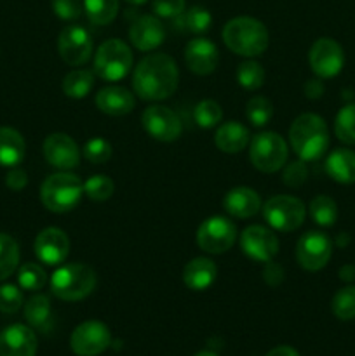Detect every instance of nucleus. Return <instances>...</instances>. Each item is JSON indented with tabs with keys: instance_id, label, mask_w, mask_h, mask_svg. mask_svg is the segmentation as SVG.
<instances>
[{
	"instance_id": "nucleus-1",
	"label": "nucleus",
	"mask_w": 355,
	"mask_h": 356,
	"mask_svg": "<svg viewBox=\"0 0 355 356\" xmlns=\"http://www.w3.org/2000/svg\"><path fill=\"white\" fill-rule=\"evenodd\" d=\"M180 82V72L174 59L167 54H150L138 63L132 87L145 101H160L173 96Z\"/></svg>"
},
{
	"instance_id": "nucleus-2",
	"label": "nucleus",
	"mask_w": 355,
	"mask_h": 356,
	"mask_svg": "<svg viewBox=\"0 0 355 356\" xmlns=\"http://www.w3.org/2000/svg\"><path fill=\"white\" fill-rule=\"evenodd\" d=\"M289 141L303 162L319 160L329 146V131L326 122L315 113L299 115L289 129Z\"/></svg>"
},
{
	"instance_id": "nucleus-3",
	"label": "nucleus",
	"mask_w": 355,
	"mask_h": 356,
	"mask_svg": "<svg viewBox=\"0 0 355 356\" xmlns=\"http://www.w3.org/2000/svg\"><path fill=\"white\" fill-rule=\"evenodd\" d=\"M223 42L235 54L256 58L267 51L268 30L261 21L254 17H233L223 28Z\"/></svg>"
},
{
	"instance_id": "nucleus-4",
	"label": "nucleus",
	"mask_w": 355,
	"mask_h": 356,
	"mask_svg": "<svg viewBox=\"0 0 355 356\" xmlns=\"http://www.w3.org/2000/svg\"><path fill=\"white\" fill-rule=\"evenodd\" d=\"M84 195V183L68 170L52 174L42 183L40 200L47 211L65 214L80 204Z\"/></svg>"
},
{
	"instance_id": "nucleus-5",
	"label": "nucleus",
	"mask_w": 355,
	"mask_h": 356,
	"mask_svg": "<svg viewBox=\"0 0 355 356\" xmlns=\"http://www.w3.org/2000/svg\"><path fill=\"white\" fill-rule=\"evenodd\" d=\"M96 287V273L90 266L80 263L66 264L52 273L51 291L61 301L75 302L86 299Z\"/></svg>"
},
{
	"instance_id": "nucleus-6",
	"label": "nucleus",
	"mask_w": 355,
	"mask_h": 356,
	"mask_svg": "<svg viewBox=\"0 0 355 356\" xmlns=\"http://www.w3.org/2000/svg\"><path fill=\"white\" fill-rule=\"evenodd\" d=\"M132 66V52L125 42L111 38L97 47L94 56V73L101 80L117 82L122 80Z\"/></svg>"
},
{
	"instance_id": "nucleus-7",
	"label": "nucleus",
	"mask_w": 355,
	"mask_h": 356,
	"mask_svg": "<svg viewBox=\"0 0 355 356\" xmlns=\"http://www.w3.org/2000/svg\"><path fill=\"white\" fill-rule=\"evenodd\" d=\"M249 156L260 172L271 174L284 167L287 160V143L277 132H260L251 141Z\"/></svg>"
},
{
	"instance_id": "nucleus-8",
	"label": "nucleus",
	"mask_w": 355,
	"mask_h": 356,
	"mask_svg": "<svg viewBox=\"0 0 355 356\" xmlns=\"http://www.w3.org/2000/svg\"><path fill=\"white\" fill-rule=\"evenodd\" d=\"M263 218L277 232H294L305 221V204L291 195H275L263 205Z\"/></svg>"
},
{
	"instance_id": "nucleus-9",
	"label": "nucleus",
	"mask_w": 355,
	"mask_h": 356,
	"mask_svg": "<svg viewBox=\"0 0 355 356\" xmlns=\"http://www.w3.org/2000/svg\"><path fill=\"white\" fill-rule=\"evenodd\" d=\"M237 238V228L228 218L212 216L197 229V243L204 252L223 254L232 249Z\"/></svg>"
},
{
	"instance_id": "nucleus-10",
	"label": "nucleus",
	"mask_w": 355,
	"mask_h": 356,
	"mask_svg": "<svg viewBox=\"0 0 355 356\" xmlns=\"http://www.w3.org/2000/svg\"><path fill=\"white\" fill-rule=\"evenodd\" d=\"M58 51L63 61L70 66H82L93 56V38L80 24L63 28L58 38Z\"/></svg>"
},
{
	"instance_id": "nucleus-11",
	"label": "nucleus",
	"mask_w": 355,
	"mask_h": 356,
	"mask_svg": "<svg viewBox=\"0 0 355 356\" xmlns=\"http://www.w3.org/2000/svg\"><path fill=\"white\" fill-rule=\"evenodd\" d=\"M111 343L110 329L103 322L89 320L73 330L70 337V346L79 356H97L103 353Z\"/></svg>"
},
{
	"instance_id": "nucleus-12",
	"label": "nucleus",
	"mask_w": 355,
	"mask_h": 356,
	"mask_svg": "<svg viewBox=\"0 0 355 356\" xmlns=\"http://www.w3.org/2000/svg\"><path fill=\"white\" fill-rule=\"evenodd\" d=\"M333 254V243L326 233L308 232L298 240L296 259L306 271H319L329 263Z\"/></svg>"
},
{
	"instance_id": "nucleus-13",
	"label": "nucleus",
	"mask_w": 355,
	"mask_h": 356,
	"mask_svg": "<svg viewBox=\"0 0 355 356\" xmlns=\"http://www.w3.org/2000/svg\"><path fill=\"white\" fill-rule=\"evenodd\" d=\"M308 61L319 79H333L343 70V49L333 38H319L310 49Z\"/></svg>"
},
{
	"instance_id": "nucleus-14",
	"label": "nucleus",
	"mask_w": 355,
	"mask_h": 356,
	"mask_svg": "<svg viewBox=\"0 0 355 356\" xmlns=\"http://www.w3.org/2000/svg\"><path fill=\"white\" fill-rule=\"evenodd\" d=\"M141 124L153 139L162 143L176 141L181 136V122L173 110L160 104L146 108L141 115Z\"/></svg>"
},
{
	"instance_id": "nucleus-15",
	"label": "nucleus",
	"mask_w": 355,
	"mask_h": 356,
	"mask_svg": "<svg viewBox=\"0 0 355 356\" xmlns=\"http://www.w3.org/2000/svg\"><path fill=\"white\" fill-rule=\"evenodd\" d=\"M240 247L247 257L258 263H270L278 252V240L274 232L265 226H247L240 235Z\"/></svg>"
},
{
	"instance_id": "nucleus-16",
	"label": "nucleus",
	"mask_w": 355,
	"mask_h": 356,
	"mask_svg": "<svg viewBox=\"0 0 355 356\" xmlns=\"http://www.w3.org/2000/svg\"><path fill=\"white\" fill-rule=\"evenodd\" d=\"M42 149H44V156L49 165L56 169L72 170L79 165L80 149L68 134L56 132V134L47 136Z\"/></svg>"
},
{
	"instance_id": "nucleus-17",
	"label": "nucleus",
	"mask_w": 355,
	"mask_h": 356,
	"mask_svg": "<svg viewBox=\"0 0 355 356\" xmlns=\"http://www.w3.org/2000/svg\"><path fill=\"white\" fill-rule=\"evenodd\" d=\"M35 256L49 266L61 264L70 254V238L63 229L45 228L35 238Z\"/></svg>"
},
{
	"instance_id": "nucleus-18",
	"label": "nucleus",
	"mask_w": 355,
	"mask_h": 356,
	"mask_svg": "<svg viewBox=\"0 0 355 356\" xmlns=\"http://www.w3.org/2000/svg\"><path fill=\"white\" fill-rule=\"evenodd\" d=\"M37 336L26 325H10L0 332V356H35Z\"/></svg>"
},
{
	"instance_id": "nucleus-19",
	"label": "nucleus",
	"mask_w": 355,
	"mask_h": 356,
	"mask_svg": "<svg viewBox=\"0 0 355 356\" xmlns=\"http://www.w3.org/2000/svg\"><path fill=\"white\" fill-rule=\"evenodd\" d=\"M129 38L136 49L148 52L162 44L164 38H166V30H164V24L160 23L159 17L146 14V16H139L131 24Z\"/></svg>"
},
{
	"instance_id": "nucleus-20",
	"label": "nucleus",
	"mask_w": 355,
	"mask_h": 356,
	"mask_svg": "<svg viewBox=\"0 0 355 356\" xmlns=\"http://www.w3.org/2000/svg\"><path fill=\"white\" fill-rule=\"evenodd\" d=\"M184 59H187L188 68L194 73H197V75H209L218 66V49L207 38H194V40H190L187 44Z\"/></svg>"
},
{
	"instance_id": "nucleus-21",
	"label": "nucleus",
	"mask_w": 355,
	"mask_h": 356,
	"mask_svg": "<svg viewBox=\"0 0 355 356\" xmlns=\"http://www.w3.org/2000/svg\"><path fill=\"white\" fill-rule=\"evenodd\" d=\"M223 207L228 212L232 218L247 219L253 218L260 212L261 209V198L253 188L239 186L233 188L226 193L225 200H223Z\"/></svg>"
},
{
	"instance_id": "nucleus-22",
	"label": "nucleus",
	"mask_w": 355,
	"mask_h": 356,
	"mask_svg": "<svg viewBox=\"0 0 355 356\" xmlns=\"http://www.w3.org/2000/svg\"><path fill=\"white\" fill-rule=\"evenodd\" d=\"M134 94L124 87H104L96 94V106L110 117H122L134 110Z\"/></svg>"
},
{
	"instance_id": "nucleus-23",
	"label": "nucleus",
	"mask_w": 355,
	"mask_h": 356,
	"mask_svg": "<svg viewBox=\"0 0 355 356\" xmlns=\"http://www.w3.org/2000/svg\"><path fill=\"white\" fill-rule=\"evenodd\" d=\"M218 277V268L207 257H195L184 266L183 282L190 291H207Z\"/></svg>"
},
{
	"instance_id": "nucleus-24",
	"label": "nucleus",
	"mask_w": 355,
	"mask_h": 356,
	"mask_svg": "<svg viewBox=\"0 0 355 356\" xmlns=\"http://www.w3.org/2000/svg\"><path fill=\"white\" fill-rule=\"evenodd\" d=\"M326 172L336 183L354 184L355 183V152L347 148H338L327 156Z\"/></svg>"
},
{
	"instance_id": "nucleus-25",
	"label": "nucleus",
	"mask_w": 355,
	"mask_h": 356,
	"mask_svg": "<svg viewBox=\"0 0 355 356\" xmlns=\"http://www.w3.org/2000/svg\"><path fill=\"white\" fill-rule=\"evenodd\" d=\"M214 143L221 152L239 153L249 143V131L240 122H225L216 131Z\"/></svg>"
},
{
	"instance_id": "nucleus-26",
	"label": "nucleus",
	"mask_w": 355,
	"mask_h": 356,
	"mask_svg": "<svg viewBox=\"0 0 355 356\" xmlns=\"http://www.w3.org/2000/svg\"><path fill=\"white\" fill-rule=\"evenodd\" d=\"M26 145L23 136L10 127H0V165L17 167L24 159Z\"/></svg>"
},
{
	"instance_id": "nucleus-27",
	"label": "nucleus",
	"mask_w": 355,
	"mask_h": 356,
	"mask_svg": "<svg viewBox=\"0 0 355 356\" xmlns=\"http://www.w3.org/2000/svg\"><path fill=\"white\" fill-rule=\"evenodd\" d=\"M212 24V16L207 9L204 7H191V9L184 10L183 14L174 19V26L176 30L183 31V33H195L200 35L207 31Z\"/></svg>"
},
{
	"instance_id": "nucleus-28",
	"label": "nucleus",
	"mask_w": 355,
	"mask_h": 356,
	"mask_svg": "<svg viewBox=\"0 0 355 356\" xmlns=\"http://www.w3.org/2000/svg\"><path fill=\"white\" fill-rule=\"evenodd\" d=\"M94 87V73L89 70H73L63 79V92L72 99H84Z\"/></svg>"
},
{
	"instance_id": "nucleus-29",
	"label": "nucleus",
	"mask_w": 355,
	"mask_h": 356,
	"mask_svg": "<svg viewBox=\"0 0 355 356\" xmlns=\"http://www.w3.org/2000/svg\"><path fill=\"white\" fill-rule=\"evenodd\" d=\"M24 318L35 329H47L51 322V301L47 296L37 294L28 299L24 305Z\"/></svg>"
},
{
	"instance_id": "nucleus-30",
	"label": "nucleus",
	"mask_w": 355,
	"mask_h": 356,
	"mask_svg": "<svg viewBox=\"0 0 355 356\" xmlns=\"http://www.w3.org/2000/svg\"><path fill=\"white\" fill-rule=\"evenodd\" d=\"M84 13L97 26L110 24L118 14V0H84Z\"/></svg>"
},
{
	"instance_id": "nucleus-31",
	"label": "nucleus",
	"mask_w": 355,
	"mask_h": 356,
	"mask_svg": "<svg viewBox=\"0 0 355 356\" xmlns=\"http://www.w3.org/2000/svg\"><path fill=\"white\" fill-rule=\"evenodd\" d=\"M19 263V247L16 240L0 233V282L9 278Z\"/></svg>"
},
{
	"instance_id": "nucleus-32",
	"label": "nucleus",
	"mask_w": 355,
	"mask_h": 356,
	"mask_svg": "<svg viewBox=\"0 0 355 356\" xmlns=\"http://www.w3.org/2000/svg\"><path fill=\"white\" fill-rule=\"evenodd\" d=\"M310 216H312L313 222L319 226H333L338 219V205L336 202L326 195H319L310 204Z\"/></svg>"
},
{
	"instance_id": "nucleus-33",
	"label": "nucleus",
	"mask_w": 355,
	"mask_h": 356,
	"mask_svg": "<svg viewBox=\"0 0 355 356\" xmlns=\"http://www.w3.org/2000/svg\"><path fill=\"white\" fill-rule=\"evenodd\" d=\"M331 309H333L334 316L343 322L355 318V287L354 285H347V287L340 289L334 294L333 302H331Z\"/></svg>"
},
{
	"instance_id": "nucleus-34",
	"label": "nucleus",
	"mask_w": 355,
	"mask_h": 356,
	"mask_svg": "<svg viewBox=\"0 0 355 356\" xmlns=\"http://www.w3.org/2000/svg\"><path fill=\"white\" fill-rule=\"evenodd\" d=\"M246 117L254 127H263L274 117V104L263 96H254L246 104Z\"/></svg>"
},
{
	"instance_id": "nucleus-35",
	"label": "nucleus",
	"mask_w": 355,
	"mask_h": 356,
	"mask_svg": "<svg viewBox=\"0 0 355 356\" xmlns=\"http://www.w3.org/2000/svg\"><path fill=\"white\" fill-rule=\"evenodd\" d=\"M334 132L345 145H355V104H347L334 120Z\"/></svg>"
},
{
	"instance_id": "nucleus-36",
	"label": "nucleus",
	"mask_w": 355,
	"mask_h": 356,
	"mask_svg": "<svg viewBox=\"0 0 355 356\" xmlns=\"http://www.w3.org/2000/svg\"><path fill=\"white\" fill-rule=\"evenodd\" d=\"M237 80L246 90H256L265 82V70L256 61H244L237 68Z\"/></svg>"
},
{
	"instance_id": "nucleus-37",
	"label": "nucleus",
	"mask_w": 355,
	"mask_h": 356,
	"mask_svg": "<svg viewBox=\"0 0 355 356\" xmlns=\"http://www.w3.org/2000/svg\"><path fill=\"white\" fill-rule=\"evenodd\" d=\"M223 110L216 101L205 99L200 101L197 106L194 108V120L198 127L202 129H211L221 122Z\"/></svg>"
},
{
	"instance_id": "nucleus-38",
	"label": "nucleus",
	"mask_w": 355,
	"mask_h": 356,
	"mask_svg": "<svg viewBox=\"0 0 355 356\" xmlns=\"http://www.w3.org/2000/svg\"><path fill=\"white\" fill-rule=\"evenodd\" d=\"M45 282H47V275H45L44 268L35 263L23 264L17 271V284L24 291H40Z\"/></svg>"
},
{
	"instance_id": "nucleus-39",
	"label": "nucleus",
	"mask_w": 355,
	"mask_h": 356,
	"mask_svg": "<svg viewBox=\"0 0 355 356\" xmlns=\"http://www.w3.org/2000/svg\"><path fill=\"white\" fill-rule=\"evenodd\" d=\"M115 184L113 181L108 176L103 174H96V176H90L89 179L84 183V193L94 202H104L113 195Z\"/></svg>"
},
{
	"instance_id": "nucleus-40",
	"label": "nucleus",
	"mask_w": 355,
	"mask_h": 356,
	"mask_svg": "<svg viewBox=\"0 0 355 356\" xmlns=\"http://www.w3.org/2000/svg\"><path fill=\"white\" fill-rule=\"evenodd\" d=\"M82 153L90 163H104L111 159V145L103 138H93L84 145Z\"/></svg>"
},
{
	"instance_id": "nucleus-41",
	"label": "nucleus",
	"mask_w": 355,
	"mask_h": 356,
	"mask_svg": "<svg viewBox=\"0 0 355 356\" xmlns=\"http://www.w3.org/2000/svg\"><path fill=\"white\" fill-rule=\"evenodd\" d=\"M23 306V294L16 285H2L0 287V312L13 315Z\"/></svg>"
},
{
	"instance_id": "nucleus-42",
	"label": "nucleus",
	"mask_w": 355,
	"mask_h": 356,
	"mask_svg": "<svg viewBox=\"0 0 355 356\" xmlns=\"http://www.w3.org/2000/svg\"><path fill=\"white\" fill-rule=\"evenodd\" d=\"M52 10L59 19H79L84 13V0H52Z\"/></svg>"
},
{
	"instance_id": "nucleus-43",
	"label": "nucleus",
	"mask_w": 355,
	"mask_h": 356,
	"mask_svg": "<svg viewBox=\"0 0 355 356\" xmlns=\"http://www.w3.org/2000/svg\"><path fill=\"white\" fill-rule=\"evenodd\" d=\"M153 13L164 19H176L184 13V0H153Z\"/></svg>"
},
{
	"instance_id": "nucleus-44",
	"label": "nucleus",
	"mask_w": 355,
	"mask_h": 356,
	"mask_svg": "<svg viewBox=\"0 0 355 356\" xmlns=\"http://www.w3.org/2000/svg\"><path fill=\"white\" fill-rule=\"evenodd\" d=\"M306 177H308V170H306L305 162H303V160L292 162L289 163L287 169H285L284 172V184H287V186L291 188H298L305 183Z\"/></svg>"
},
{
	"instance_id": "nucleus-45",
	"label": "nucleus",
	"mask_w": 355,
	"mask_h": 356,
	"mask_svg": "<svg viewBox=\"0 0 355 356\" xmlns=\"http://www.w3.org/2000/svg\"><path fill=\"white\" fill-rule=\"evenodd\" d=\"M26 183H28L26 172L21 169H17V167H13V170L7 174L6 184L10 188V190H14V191L23 190V188L26 186Z\"/></svg>"
},
{
	"instance_id": "nucleus-46",
	"label": "nucleus",
	"mask_w": 355,
	"mask_h": 356,
	"mask_svg": "<svg viewBox=\"0 0 355 356\" xmlns=\"http://www.w3.org/2000/svg\"><path fill=\"white\" fill-rule=\"evenodd\" d=\"M305 94L310 97V99H317V97H320L324 94V86L320 80L313 79V80H308L305 86Z\"/></svg>"
},
{
	"instance_id": "nucleus-47",
	"label": "nucleus",
	"mask_w": 355,
	"mask_h": 356,
	"mask_svg": "<svg viewBox=\"0 0 355 356\" xmlns=\"http://www.w3.org/2000/svg\"><path fill=\"white\" fill-rule=\"evenodd\" d=\"M267 356H299L298 351L291 346H277L270 351Z\"/></svg>"
},
{
	"instance_id": "nucleus-48",
	"label": "nucleus",
	"mask_w": 355,
	"mask_h": 356,
	"mask_svg": "<svg viewBox=\"0 0 355 356\" xmlns=\"http://www.w3.org/2000/svg\"><path fill=\"white\" fill-rule=\"evenodd\" d=\"M341 278H343V280H347V282L354 280V278H355V268L345 266L343 270H341Z\"/></svg>"
},
{
	"instance_id": "nucleus-49",
	"label": "nucleus",
	"mask_w": 355,
	"mask_h": 356,
	"mask_svg": "<svg viewBox=\"0 0 355 356\" xmlns=\"http://www.w3.org/2000/svg\"><path fill=\"white\" fill-rule=\"evenodd\" d=\"M127 3H132V6H143L145 2H148V0H125Z\"/></svg>"
},
{
	"instance_id": "nucleus-50",
	"label": "nucleus",
	"mask_w": 355,
	"mask_h": 356,
	"mask_svg": "<svg viewBox=\"0 0 355 356\" xmlns=\"http://www.w3.org/2000/svg\"><path fill=\"white\" fill-rule=\"evenodd\" d=\"M195 356H218V355L212 353V351H200V353H197Z\"/></svg>"
}]
</instances>
